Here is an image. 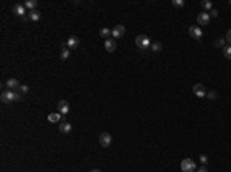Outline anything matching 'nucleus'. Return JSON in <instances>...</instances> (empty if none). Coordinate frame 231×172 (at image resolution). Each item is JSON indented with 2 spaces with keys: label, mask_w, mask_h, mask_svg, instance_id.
Segmentation results:
<instances>
[{
  "label": "nucleus",
  "mask_w": 231,
  "mask_h": 172,
  "mask_svg": "<svg viewBox=\"0 0 231 172\" xmlns=\"http://www.w3.org/2000/svg\"><path fill=\"white\" fill-rule=\"evenodd\" d=\"M136 45H137V48H140V49H148V48L151 46L150 37H148V36H145V34L137 36V37H136Z\"/></svg>",
  "instance_id": "obj_1"
},
{
  "label": "nucleus",
  "mask_w": 231,
  "mask_h": 172,
  "mask_svg": "<svg viewBox=\"0 0 231 172\" xmlns=\"http://www.w3.org/2000/svg\"><path fill=\"white\" fill-rule=\"evenodd\" d=\"M180 169H182V172H194L196 170V163L191 158H185L180 163Z\"/></svg>",
  "instance_id": "obj_2"
},
{
  "label": "nucleus",
  "mask_w": 231,
  "mask_h": 172,
  "mask_svg": "<svg viewBox=\"0 0 231 172\" xmlns=\"http://www.w3.org/2000/svg\"><path fill=\"white\" fill-rule=\"evenodd\" d=\"M111 141H112L111 134H108V132L100 134V137H99V143H100V146H102V147H109Z\"/></svg>",
  "instance_id": "obj_3"
},
{
  "label": "nucleus",
  "mask_w": 231,
  "mask_h": 172,
  "mask_svg": "<svg viewBox=\"0 0 231 172\" xmlns=\"http://www.w3.org/2000/svg\"><path fill=\"white\" fill-rule=\"evenodd\" d=\"M193 92L197 95V97H200V98H203V97H206V91H205V86L203 85H200V83H196L194 86H193Z\"/></svg>",
  "instance_id": "obj_4"
},
{
  "label": "nucleus",
  "mask_w": 231,
  "mask_h": 172,
  "mask_svg": "<svg viewBox=\"0 0 231 172\" xmlns=\"http://www.w3.org/2000/svg\"><path fill=\"white\" fill-rule=\"evenodd\" d=\"M125 36V26L123 25H116L112 28V37L114 39H120Z\"/></svg>",
  "instance_id": "obj_5"
},
{
  "label": "nucleus",
  "mask_w": 231,
  "mask_h": 172,
  "mask_svg": "<svg viewBox=\"0 0 231 172\" xmlns=\"http://www.w3.org/2000/svg\"><path fill=\"white\" fill-rule=\"evenodd\" d=\"M57 111L62 114V115H66L69 112V103L66 100H60L59 105H57Z\"/></svg>",
  "instance_id": "obj_6"
},
{
  "label": "nucleus",
  "mask_w": 231,
  "mask_h": 172,
  "mask_svg": "<svg viewBox=\"0 0 231 172\" xmlns=\"http://www.w3.org/2000/svg\"><path fill=\"white\" fill-rule=\"evenodd\" d=\"M209 20H211V17H209V14H208V13H200V14L197 16V23H199L200 26L208 25V23H209Z\"/></svg>",
  "instance_id": "obj_7"
},
{
  "label": "nucleus",
  "mask_w": 231,
  "mask_h": 172,
  "mask_svg": "<svg viewBox=\"0 0 231 172\" xmlns=\"http://www.w3.org/2000/svg\"><path fill=\"white\" fill-rule=\"evenodd\" d=\"M188 32H190V36L193 37V39H196V40H199L200 37H202V29H200V26H190V29H188Z\"/></svg>",
  "instance_id": "obj_8"
},
{
  "label": "nucleus",
  "mask_w": 231,
  "mask_h": 172,
  "mask_svg": "<svg viewBox=\"0 0 231 172\" xmlns=\"http://www.w3.org/2000/svg\"><path fill=\"white\" fill-rule=\"evenodd\" d=\"M6 86H8L10 91H17V89H20L22 85L19 83L17 78H8V80H6Z\"/></svg>",
  "instance_id": "obj_9"
},
{
  "label": "nucleus",
  "mask_w": 231,
  "mask_h": 172,
  "mask_svg": "<svg viewBox=\"0 0 231 172\" xmlns=\"http://www.w3.org/2000/svg\"><path fill=\"white\" fill-rule=\"evenodd\" d=\"M79 45H80V40H79V37H76V36H71V37L68 39V42H66L68 49H76Z\"/></svg>",
  "instance_id": "obj_10"
},
{
  "label": "nucleus",
  "mask_w": 231,
  "mask_h": 172,
  "mask_svg": "<svg viewBox=\"0 0 231 172\" xmlns=\"http://www.w3.org/2000/svg\"><path fill=\"white\" fill-rule=\"evenodd\" d=\"M13 13L16 14V16H19V17H25V14H26V8H25V5H14V8H13Z\"/></svg>",
  "instance_id": "obj_11"
},
{
  "label": "nucleus",
  "mask_w": 231,
  "mask_h": 172,
  "mask_svg": "<svg viewBox=\"0 0 231 172\" xmlns=\"http://www.w3.org/2000/svg\"><path fill=\"white\" fill-rule=\"evenodd\" d=\"M14 97H16V91H6V92L2 94V101H3V103L14 101Z\"/></svg>",
  "instance_id": "obj_12"
},
{
  "label": "nucleus",
  "mask_w": 231,
  "mask_h": 172,
  "mask_svg": "<svg viewBox=\"0 0 231 172\" xmlns=\"http://www.w3.org/2000/svg\"><path fill=\"white\" fill-rule=\"evenodd\" d=\"M116 39H106L105 40V48H106V51L108 52H114L116 51Z\"/></svg>",
  "instance_id": "obj_13"
},
{
  "label": "nucleus",
  "mask_w": 231,
  "mask_h": 172,
  "mask_svg": "<svg viewBox=\"0 0 231 172\" xmlns=\"http://www.w3.org/2000/svg\"><path fill=\"white\" fill-rule=\"evenodd\" d=\"M59 131H60L62 134H69V132L72 131V126H71V123H68V121H62V123L59 124Z\"/></svg>",
  "instance_id": "obj_14"
},
{
  "label": "nucleus",
  "mask_w": 231,
  "mask_h": 172,
  "mask_svg": "<svg viewBox=\"0 0 231 172\" xmlns=\"http://www.w3.org/2000/svg\"><path fill=\"white\" fill-rule=\"evenodd\" d=\"M60 120H63V115L60 112H54V114H49L48 115V121L49 123H59Z\"/></svg>",
  "instance_id": "obj_15"
},
{
  "label": "nucleus",
  "mask_w": 231,
  "mask_h": 172,
  "mask_svg": "<svg viewBox=\"0 0 231 172\" xmlns=\"http://www.w3.org/2000/svg\"><path fill=\"white\" fill-rule=\"evenodd\" d=\"M28 19H29V20H33V22H39V20H40V11H37V10H34V11H29V16H28Z\"/></svg>",
  "instance_id": "obj_16"
},
{
  "label": "nucleus",
  "mask_w": 231,
  "mask_h": 172,
  "mask_svg": "<svg viewBox=\"0 0 231 172\" xmlns=\"http://www.w3.org/2000/svg\"><path fill=\"white\" fill-rule=\"evenodd\" d=\"M25 8H28L29 11H34L37 8V0H26V2H25Z\"/></svg>",
  "instance_id": "obj_17"
},
{
  "label": "nucleus",
  "mask_w": 231,
  "mask_h": 172,
  "mask_svg": "<svg viewBox=\"0 0 231 172\" xmlns=\"http://www.w3.org/2000/svg\"><path fill=\"white\" fill-rule=\"evenodd\" d=\"M100 36L105 37V40H106V39H109V36H112V29H109V28H102V29H100Z\"/></svg>",
  "instance_id": "obj_18"
},
{
  "label": "nucleus",
  "mask_w": 231,
  "mask_h": 172,
  "mask_svg": "<svg viewBox=\"0 0 231 172\" xmlns=\"http://www.w3.org/2000/svg\"><path fill=\"white\" fill-rule=\"evenodd\" d=\"M151 49H153L154 52L162 51V43H160V42H154V43H151Z\"/></svg>",
  "instance_id": "obj_19"
},
{
  "label": "nucleus",
  "mask_w": 231,
  "mask_h": 172,
  "mask_svg": "<svg viewBox=\"0 0 231 172\" xmlns=\"http://www.w3.org/2000/svg\"><path fill=\"white\" fill-rule=\"evenodd\" d=\"M202 8H203L205 11H211V8H213V3L209 2V0H203V2H202Z\"/></svg>",
  "instance_id": "obj_20"
},
{
  "label": "nucleus",
  "mask_w": 231,
  "mask_h": 172,
  "mask_svg": "<svg viewBox=\"0 0 231 172\" xmlns=\"http://www.w3.org/2000/svg\"><path fill=\"white\" fill-rule=\"evenodd\" d=\"M214 46L216 48H225V39H217V40H214Z\"/></svg>",
  "instance_id": "obj_21"
},
{
  "label": "nucleus",
  "mask_w": 231,
  "mask_h": 172,
  "mask_svg": "<svg viewBox=\"0 0 231 172\" xmlns=\"http://www.w3.org/2000/svg\"><path fill=\"white\" fill-rule=\"evenodd\" d=\"M223 55L231 60V45H226V46L223 48Z\"/></svg>",
  "instance_id": "obj_22"
},
{
  "label": "nucleus",
  "mask_w": 231,
  "mask_h": 172,
  "mask_svg": "<svg viewBox=\"0 0 231 172\" xmlns=\"http://www.w3.org/2000/svg\"><path fill=\"white\" fill-rule=\"evenodd\" d=\"M68 57H69V49H68V48H63L62 52H60V59H62V60H66Z\"/></svg>",
  "instance_id": "obj_23"
},
{
  "label": "nucleus",
  "mask_w": 231,
  "mask_h": 172,
  "mask_svg": "<svg viewBox=\"0 0 231 172\" xmlns=\"http://www.w3.org/2000/svg\"><path fill=\"white\" fill-rule=\"evenodd\" d=\"M206 97H208L209 100H214V98H217V92H216V91H211V92H206Z\"/></svg>",
  "instance_id": "obj_24"
},
{
  "label": "nucleus",
  "mask_w": 231,
  "mask_h": 172,
  "mask_svg": "<svg viewBox=\"0 0 231 172\" xmlns=\"http://www.w3.org/2000/svg\"><path fill=\"white\" fill-rule=\"evenodd\" d=\"M173 5L180 8V6H183V5H185V2H183V0H173Z\"/></svg>",
  "instance_id": "obj_25"
},
{
  "label": "nucleus",
  "mask_w": 231,
  "mask_h": 172,
  "mask_svg": "<svg viewBox=\"0 0 231 172\" xmlns=\"http://www.w3.org/2000/svg\"><path fill=\"white\" fill-rule=\"evenodd\" d=\"M225 40H226V42H228V43L231 45V29H228V31H226V36H225Z\"/></svg>",
  "instance_id": "obj_26"
},
{
  "label": "nucleus",
  "mask_w": 231,
  "mask_h": 172,
  "mask_svg": "<svg viewBox=\"0 0 231 172\" xmlns=\"http://www.w3.org/2000/svg\"><path fill=\"white\" fill-rule=\"evenodd\" d=\"M19 91H20V92H23V94H26V92H28V91H29V88H28V86H26V85H22V86H20V89H19Z\"/></svg>",
  "instance_id": "obj_27"
},
{
  "label": "nucleus",
  "mask_w": 231,
  "mask_h": 172,
  "mask_svg": "<svg viewBox=\"0 0 231 172\" xmlns=\"http://www.w3.org/2000/svg\"><path fill=\"white\" fill-rule=\"evenodd\" d=\"M219 16V11L217 10H211L209 11V17H217Z\"/></svg>",
  "instance_id": "obj_28"
},
{
  "label": "nucleus",
  "mask_w": 231,
  "mask_h": 172,
  "mask_svg": "<svg viewBox=\"0 0 231 172\" xmlns=\"http://www.w3.org/2000/svg\"><path fill=\"white\" fill-rule=\"evenodd\" d=\"M22 100V94L19 91H16V97H14V101H20Z\"/></svg>",
  "instance_id": "obj_29"
},
{
  "label": "nucleus",
  "mask_w": 231,
  "mask_h": 172,
  "mask_svg": "<svg viewBox=\"0 0 231 172\" xmlns=\"http://www.w3.org/2000/svg\"><path fill=\"white\" fill-rule=\"evenodd\" d=\"M199 160L202 161V164H206V163H208V157H206V155H200Z\"/></svg>",
  "instance_id": "obj_30"
},
{
  "label": "nucleus",
  "mask_w": 231,
  "mask_h": 172,
  "mask_svg": "<svg viewBox=\"0 0 231 172\" xmlns=\"http://www.w3.org/2000/svg\"><path fill=\"white\" fill-rule=\"evenodd\" d=\"M197 172H208V169H206L205 166H202V167H199V169H197Z\"/></svg>",
  "instance_id": "obj_31"
},
{
  "label": "nucleus",
  "mask_w": 231,
  "mask_h": 172,
  "mask_svg": "<svg viewBox=\"0 0 231 172\" xmlns=\"http://www.w3.org/2000/svg\"><path fill=\"white\" fill-rule=\"evenodd\" d=\"M91 172H102V170H99V169H92Z\"/></svg>",
  "instance_id": "obj_32"
},
{
  "label": "nucleus",
  "mask_w": 231,
  "mask_h": 172,
  "mask_svg": "<svg viewBox=\"0 0 231 172\" xmlns=\"http://www.w3.org/2000/svg\"><path fill=\"white\" fill-rule=\"evenodd\" d=\"M229 5H231V0H229Z\"/></svg>",
  "instance_id": "obj_33"
}]
</instances>
